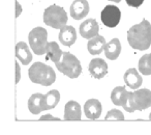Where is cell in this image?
<instances>
[{
  "instance_id": "1",
  "label": "cell",
  "mask_w": 151,
  "mask_h": 135,
  "mask_svg": "<svg viewBox=\"0 0 151 135\" xmlns=\"http://www.w3.org/2000/svg\"><path fill=\"white\" fill-rule=\"evenodd\" d=\"M127 41L136 50H147L151 45V24L147 20L134 25L127 31Z\"/></svg>"
},
{
  "instance_id": "2",
  "label": "cell",
  "mask_w": 151,
  "mask_h": 135,
  "mask_svg": "<svg viewBox=\"0 0 151 135\" xmlns=\"http://www.w3.org/2000/svg\"><path fill=\"white\" fill-rule=\"evenodd\" d=\"M29 79L35 84H40L44 86H49L53 84L56 80V74L52 67L45 65L42 62H34L28 71Z\"/></svg>"
},
{
  "instance_id": "3",
  "label": "cell",
  "mask_w": 151,
  "mask_h": 135,
  "mask_svg": "<svg viewBox=\"0 0 151 135\" xmlns=\"http://www.w3.org/2000/svg\"><path fill=\"white\" fill-rule=\"evenodd\" d=\"M149 107H151V91L148 89H142L128 93L127 103L123 108L127 112H134L136 110L142 111Z\"/></svg>"
},
{
  "instance_id": "4",
  "label": "cell",
  "mask_w": 151,
  "mask_h": 135,
  "mask_svg": "<svg viewBox=\"0 0 151 135\" xmlns=\"http://www.w3.org/2000/svg\"><path fill=\"white\" fill-rule=\"evenodd\" d=\"M55 65L63 75L71 79L78 78L82 72L80 60L69 52H63L61 59Z\"/></svg>"
},
{
  "instance_id": "5",
  "label": "cell",
  "mask_w": 151,
  "mask_h": 135,
  "mask_svg": "<svg viewBox=\"0 0 151 135\" xmlns=\"http://www.w3.org/2000/svg\"><path fill=\"white\" fill-rule=\"evenodd\" d=\"M44 22L55 29H61L67 23V14L64 9L56 4L50 5L44 12Z\"/></svg>"
},
{
  "instance_id": "6",
  "label": "cell",
  "mask_w": 151,
  "mask_h": 135,
  "mask_svg": "<svg viewBox=\"0 0 151 135\" xmlns=\"http://www.w3.org/2000/svg\"><path fill=\"white\" fill-rule=\"evenodd\" d=\"M28 41L31 50L36 55L46 54L48 45V31L44 27H35L30 31Z\"/></svg>"
},
{
  "instance_id": "7",
  "label": "cell",
  "mask_w": 151,
  "mask_h": 135,
  "mask_svg": "<svg viewBox=\"0 0 151 135\" xmlns=\"http://www.w3.org/2000/svg\"><path fill=\"white\" fill-rule=\"evenodd\" d=\"M101 19L104 25H106L107 27H116L121 19V12L115 5H107L101 11Z\"/></svg>"
},
{
  "instance_id": "8",
  "label": "cell",
  "mask_w": 151,
  "mask_h": 135,
  "mask_svg": "<svg viewBox=\"0 0 151 135\" xmlns=\"http://www.w3.org/2000/svg\"><path fill=\"white\" fill-rule=\"evenodd\" d=\"M89 13V3L87 0H75L70 5V16L75 20H81Z\"/></svg>"
},
{
  "instance_id": "9",
  "label": "cell",
  "mask_w": 151,
  "mask_h": 135,
  "mask_svg": "<svg viewBox=\"0 0 151 135\" xmlns=\"http://www.w3.org/2000/svg\"><path fill=\"white\" fill-rule=\"evenodd\" d=\"M89 72L95 79H101L108 73V65L101 58H93L89 63Z\"/></svg>"
},
{
  "instance_id": "10",
  "label": "cell",
  "mask_w": 151,
  "mask_h": 135,
  "mask_svg": "<svg viewBox=\"0 0 151 135\" xmlns=\"http://www.w3.org/2000/svg\"><path fill=\"white\" fill-rule=\"evenodd\" d=\"M84 112L85 115L90 120H97L103 112L101 103L96 99L87 100L84 105Z\"/></svg>"
},
{
  "instance_id": "11",
  "label": "cell",
  "mask_w": 151,
  "mask_h": 135,
  "mask_svg": "<svg viewBox=\"0 0 151 135\" xmlns=\"http://www.w3.org/2000/svg\"><path fill=\"white\" fill-rule=\"evenodd\" d=\"M80 33L84 38L90 40L99 33V24L95 19H87L80 25Z\"/></svg>"
},
{
  "instance_id": "12",
  "label": "cell",
  "mask_w": 151,
  "mask_h": 135,
  "mask_svg": "<svg viewBox=\"0 0 151 135\" xmlns=\"http://www.w3.org/2000/svg\"><path fill=\"white\" fill-rule=\"evenodd\" d=\"M59 41L62 45L67 47H70L77 42V31L73 26H67L65 25L62 27L59 32Z\"/></svg>"
},
{
  "instance_id": "13",
  "label": "cell",
  "mask_w": 151,
  "mask_h": 135,
  "mask_svg": "<svg viewBox=\"0 0 151 135\" xmlns=\"http://www.w3.org/2000/svg\"><path fill=\"white\" fill-rule=\"evenodd\" d=\"M124 82L128 87L137 89L142 85L143 78L134 68H132V69H128L124 74Z\"/></svg>"
},
{
  "instance_id": "14",
  "label": "cell",
  "mask_w": 151,
  "mask_h": 135,
  "mask_svg": "<svg viewBox=\"0 0 151 135\" xmlns=\"http://www.w3.org/2000/svg\"><path fill=\"white\" fill-rule=\"evenodd\" d=\"M81 118V106L78 102L68 101L64 107V120H79Z\"/></svg>"
},
{
  "instance_id": "15",
  "label": "cell",
  "mask_w": 151,
  "mask_h": 135,
  "mask_svg": "<svg viewBox=\"0 0 151 135\" xmlns=\"http://www.w3.org/2000/svg\"><path fill=\"white\" fill-rule=\"evenodd\" d=\"M16 57L24 65H29L32 60V54L25 42H19L16 45Z\"/></svg>"
},
{
  "instance_id": "16",
  "label": "cell",
  "mask_w": 151,
  "mask_h": 135,
  "mask_svg": "<svg viewBox=\"0 0 151 135\" xmlns=\"http://www.w3.org/2000/svg\"><path fill=\"white\" fill-rule=\"evenodd\" d=\"M105 54L106 57L111 60H115L121 53V44L118 38H113L109 43H107L105 46Z\"/></svg>"
},
{
  "instance_id": "17",
  "label": "cell",
  "mask_w": 151,
  "mask_h": 135,
  "mask_svg": "<svg viewBox=\"0 0 151 135\" xmlns=\"http://www.w3.org/2000/svg\"><path fill=\"white\" fill-rule=\"evenodd\" d=\"M111 100L114 105L124 107L128 100V91H126L124 86L115 87L111 94Z\"/></svg>"
},
{
  "instance_id": "18",
  "label": "cell",
  "mask_w": 151,
  "mask_h": 135,
  "mask_svg": "<svg viewBox=\"0 0 151 135\" xmlns=\"http://www.w3.org/2000/svg\"><path fill=\"white\" fill-rule=\"evenodd\" d=\"M106 40L104 36H95L94 38H90L88 42V45H87V48H88V51L90 54L92 55H99L101 53V51L105 49L106 46Z\"/></svg>"
},
{
  "instance_id": "19",
  "label": "cell",
  "mask_w": 151,
  "mask_h": 135,
  "mask_svg": "<svg viewBox=\"0 0 151 135\" xmlns=\"http://www.w3.org/2000/svg\"><path fill=\"white\" fill-rule=\"evenodd\" d=\"M60 101V93L56 89H52L42 97V107L44 110L53 109Z\"/></svg>"
},
{
  "instance_id": "20",
  "label": "cell",
  "mask_w": 151,
  "mask_h": 135,
  "mask_svg": "<svg viewBox=\"0 0 151 135\" xmlns=\"http://www.w3.org/2000/svg\"><path fill=\"white\" fill-rule=\"evenodd\" d=\"M42 97L44 95L40 93H35L28 100V109L32 114H38L44 111L42 107Z\"/></svg>"
},
{
  "instance_id": "21",
  "label": "cell",
  "mask_w": 151,
  "mask_h": 135,
  "mask_svg": "<svg viewBox=\"0 0 151 135\" xmlns=\"http://www.w3.org/2000/svg\"><path fill=\"white\" fill-rule=\"evenodd\" d=\"M63 52L61 51L59 45L56 42H50L47 45V51H46V59L52 60L53 62H58L62 57Z\"/></svg>"
},
{
  "instance_id": "22",
  "label": "cell",
  "mask_w": 151,
  "mask_h": 135,
  "mask_svg": "<svg viewBox=\"0 0 151 135\" xmlns=\"http://www.w3.org/2000/svg\"><path fill=\"white\" fill-rule=\"evenodd\" d=\"M139 71L143 75H151V53L145 54L139 60Z\"/></svg>"
},
{
  "instance_id": "23",
  "label": "cell",
  "mask_w": 151,
  "mask_h": 135,
  "mask_svg": "<svg viewBox=\"0 0 151 135\" xmlns=\"http://www.w3.org/2000/svg\"><path fill=\"white\" fill-rule=\"evenodd\" d=\"M106 120H124V115L120 110L112 109L106 115Z\"/></svg>"
},
{
  "instance_id": "24",
  "label": "cell",
  "mask_w": 151,
  "mask_h": 135,
  "mask_svg": "<svg viewBox=\"0 0 151 135\" xmlns=\"http://www.w3.org/2000/svg\"><path fill=\"white\" fill-rule=\"evenodd\" d=\"M125 1L129 7H139L144 2V0H125Z\"/></svg>"
},
{
  "instance_id": "25",
  "label": "cell",
  "mask_w": 151,
  "mask_h": 135,
  "mask_svg": "<svg viewBox=\"0 0 151 135\" xmlns=\"http://www.w3.org/2000/svg\"><path fill=\"white\" fill-rule=\"evenodd\" d=\"M20 79H21V70L18 61H16V83H19Z\"/></svg>"
},
{
  "instance_id": "26",
  "label": "cell",
  "mask_w": 151,
  "mask_h": 135,
  "mask_svg": "<svg viewBox=\"0 0 151 135\" xmlns=\"http://www.w3.org/2000/svg\"><path fill=\"white\" fill-rule=\"evenodd\" d=\"M40 120H60V118H55V116L51 115V114H46V115L42 116L40 118Z\"/></svg>"
},
{
  "instance_id": "27",
  "label": "cell",
  "mask_w": 151,
  "mask_h": 135,
  "mask_svg": "<svg viewBox=\"0 0 151 135\" xmlns=\"http://www.w3.org/2000/svg\"><path fill=\"white\" fill-rule=\"evenodd\" d=\"M16 7H17V12H16V17H19L20 14L22 13V7L18 1H16Z\"/></svg>"
},
{
  "instance_id": "28",
  "label": "cell",
  "mask_w": 151,
  "mask_h": 135,
  "mask_svg": "<svg viewBox=\"0 0 151 135\" xmlns=\"http://www.w3.org/2000/svg\"><path fill=\"white\" fill-rule=\"evenodd\" d=\"M110 1H114V2H118V3H119L121 0H110Z\"/></svg>"
},
{
  "instance_id": "29",
  "label": "cell",
  "mask_w": 151,
  "mask_h": 135,
  "mask_svg": "<svg viewBox=\"0 0 151 135\" xmlns=\"http://www.w3.org/2000/svg\"><path fill=\"white\" fill-rule=\"evenodd\" d=\"M149 120H151V113H150V114H149Z\"/></svg>"
}]
</instances>
